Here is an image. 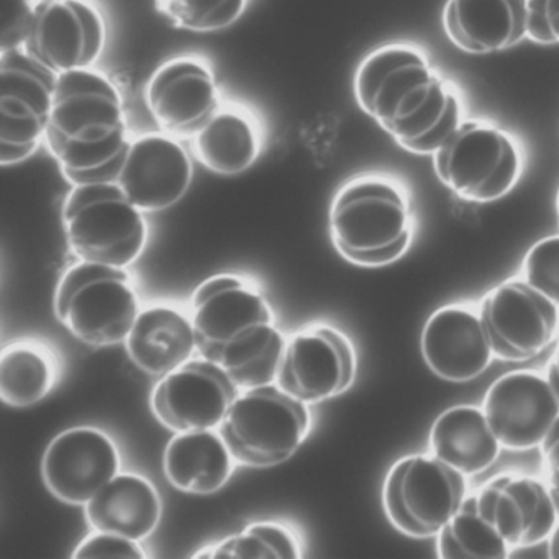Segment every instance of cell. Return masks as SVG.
Listing matches in <instances>:
<instances>
[{
  "label": "cell",
  "mask_w": 559,
  "mask_h": 559,
  "mask_svg": "<svg viewBox=\"0 0 559 559\" xmlns=\"http://www.w3.org/2000/svg\"><path fill=\"white\" fill-rule=\"evenodd\" d=\"M353 94L369 119L418 156H433L464 120L456 87L411 44L382 45L366 55Z\"/></svg>",
  "instance_id": "1"
},
{
  "label": "cell",
  "mask_w": 559,
  "mask_h": 559,
  "mask_svg": "<svg viewBox=\"0 0 559 559\" xmlns=\"http://www.w3.org/2000/svg\"><path fill=\"white\" fill-rule=\"evenodd\" d=\"M189 313L199 355L224 368L240 391L276 382L287 338L253 281L209 277L195 287Z\"/></svg>",
  "instance_id": "2"
},
{
  "label": "cell",
  "mask_w": 559,
  "mask_h": 559,
  "mask_svg": "<svg viewBox=\"0 0 559 559\" xmlns=\"http://www.w3.org/2000/svg\"><path fill=\"white\" fill-rule=\"evenodd\" d=\"M130 142L122 94L106 73L58 74L45 145L68 182L116 181Z\"/></svg>",
  "instance_id": "3"
},
{
  "label": "cell",
  "mask_w": 559,
  "mask_h": 559,
  "mask_svg": "<svg viewBox=\"0 0 559 559\" xmlns=\"http://www.w3.org/2000/svg\"><path fill=\"white\" fill-rule=\"evenodd\" d=\"M329 231L340 257L355 266H389L412 243L414 222L407 191L397 179L361 175L333 195Z\"/></svg>",
  "instance_id": "4"
},
{
  "label": "cell",
  "mask_w": 559,
  "mask_h": 559,
  "mask_svg": "<svg viewBox=\"0 0 559 559\" xmlns=\"http://www.w3.org/2000/svg\"><path fill=\"white\" fill-rule=\"evenodd\" d=\"M64 237L78 260L129 267L148 243V224L116 181L74 185L61 209Z\"/></svg>",
  "instance_id": "5"
},
{
  "label": "cell",
  "mask_w": 559,
  "mask_h": 559,
  "mask_svg": "<svg viewBox=\"0 0 559 559\" xmlns=\"http://www.w3.org/2000/svg\"><path fill=\"white\" fill-rule=\"evenodd\" d=\"M55 316L90 346L126 343L139 317L140 299L127 267L73 264L55 290Z\"/></svg>",
  "instance_id": "6"
},
{
  "label": "cell",
  "mask_w": 559,
  "mask_h": 559,
  "mask_svg": "<svg viewBox=\"0 0 559 559\" xmlns=\"http://www.w3.org/2000/svg\"><path fill=\"white\" fill-rule=\"evenodd\" d=\"M312 427L309 405L280 385L243 389L218 431L237 464L271 467L286 463L302 447Z\"/></svg>",
  "instance_id": "7"
},
{
  "label": "cell",
  "mask_w": 559,
  "mask_h": 559,
  "mask_svg": "<svg viewBox=\"0 0 559 559\" xmlns=\"http://www.w3.org/2000/svg\"><path fill=\"white\" fill-rule=\"evenodd\" d=\"M519 142L487 120H463L433 155L438 181L467 202L499 201L522 176Z\"/></svg>",
  "instance_id": "8"
},
{
  "label": "cell",
  "mask_w": 559,
  "mask_h": 559,
  "mask_svg": "<svg viewBox=\"0 0 559 559\" xmlns=\"http://www.w3.org/2000/svg\"><path fill=\"white\" fill-rule=\"evenodd\" d=\"M467 497V477L435 454L402 457L389 469L382 506L391 525L411 538H431Z\"/></svg>",
  "instance_id": "9"
},
{
  "label": "cell",
  "mask_w": 559,
  "mask_h": 559,
  "mask_svg": "<svg viewBox=\"0 0 559 559\" xmlns=\"http://www.w3.org/2000/svg\"><path fill=\"white\" fill-rule=\"evenodd\" d=\"M57 83L24 48L0 53V165H21L44 145Z\"/></svg>",
  "instance_id": "10"
},
{
  "label": "cell",
  "mask_w": 559,
  "mask_h": 559,
  "mask_svg": "<svg viewBox=\"0 0 559 559\" xmlns=\"http://www.w3.org/2000/svg\"><path fill=\"white\" fill-rule=\"evenodd\" d=\"M480 322L502 361L523 362L542 355L559 330V307L525 280H509L480 300Z\"/></svg>",
  "instance_id": "11"
},
{
  "label": "cell",
  "mask_w": 559,
  "mask_h": 559,
  "mask_svg": "<svg viewBox=\"0 0 559 559\" xmlns=\"http://www.w3.org/2000/svg\"><path fill=\"white\" fill-rule=\"evenodd\" d=\"M355 378L352 340L335 326L312 323L287 338L276 384L312 405L348 391Z\"/></svg>",
  "instance_id": "12"
},
{
  "label": "cell",
  "mask_w": 559,
  "mask_h": 559,
  "mask_svg": "<svg viewBox=\"0 0 559 559\" xmlns=\"http://www.w3.org/2000/svg\"><path fill=\"white\" fill-rule=\"evenodd\" d=\"M240 392L224 368L201 356L159 379L152 411L175 433L218 430Z\"/></svg>",
  "instance_id": "13"
},
{
  "label": "cell",
  "mask_w": 559,
  "mask_h": 559,
  "mask_svg": "<svg viewBox=\"0 0 559 559\" xmlns=\"http://www.w3.org/2000/svg\"><path fill=\"white\" fill-rule=\"evenodd\" d=\"M107 44V27L90 0L37 2L24 50L57 74L96 67Z\"/></svg>",
  "instance_id": "14"
},
{
  "label": "cell",
  "mask_w": 559,
  "mask_h": 559,
  "mask_svg": "<svg viewBox=\"0 0 559 559\" xmlns=\"http://www.w3.org/2000/svg\"><path fill=\"white\" fill-rule=\"evenodd\" d=\"M194 181V165L176 136L162 132L142 133L130 142L117 185L145 214L178 204Z\"/></svg>",
  "instance_id": "15"
},
{
  "label": "cell",
  "mask_w": 559,
  "mask_h": 559,
  "mask_svg": "<svg viewBox=\"0 0 559 559\" xmlns=\"http://www.w3.org/2000/svg\"><path fill=\"white\" fill-rule=\"evenodd\" d=\"M116 441L94 427H74L53 438L41 460L47 489L61 502L86 506L120 473Z\"/></svg>",
  "instance_id": "16"
},
{
  "label": "cell",
  "mask_w": 559,
  "mask_h": 559,
  "mask_svg": "<svg viewBox=\"0 0 559 559\" xmlns=\"http://www.w3.org/2000/svg\"><path fill=\"white\" fill-rule=\"evenodd\" d=\"M483 411L509 451L539 448L559 417V399L548 378L533 371L500 376L487 389Z\"/></svg>",
  "instance_id": "17"
},
{
  "label": "cell",
  "mask_w": 559,
  "mask_h": 559,
  "mask_svg": "<svg viewBox=\"0 0 559 559\" xmlns=\"http://www.w3.org/2000/svg\"><path fill=\"white\" fill-rule=\"evenodd\" d=\"M146 109L162 132L192 136L221 107L214 71L201 58L163 63L145 86Z\"/></svg>",
  "instance_id": "18"
},
{
  "label": "cell",
  "mask_w": 559,
  "mask_h": 559,
  "mask_svg": "<svg viewBox=\"0 0 559 559\" xmlns=\"http://www.w3.org/2000/svg\"><path fill=\"white\" fill-rule=\"evenodd\" d=\"M420 352L437 378L456 384L479 378L496 358L479 312L464 304H448L428 317Z\"/></svg>",
  "instance_id": "19"
},
{
  "label": "cell",
  "mask_w": 559,
  "mask_h": 559,
  "mask_svg": "<svg viewBox=\"0 0 559 559\" xmlns=\"http://www.w3.org/2000/svg\"><path fill=\"white\" fill-rule=\"evenodd\" d=\"M477 506L510 548H530L546 542L558 525L548 486L535 477L502 474L476 492Z\"/></svg>",
  "instance_id": "20"
},
{
  "label": "cell",
  "mask_w": 559,
  "mask_h": 559,
  "mask_svg": "<svg viewBox=\"0 0 559 559\" xmlns=\"http://www.w3.org/2000/svg\"><path fill=\"white\" fill-rule=\"evenodd\" d=\"M448 40L469 55L509 50L526 38V0H448L441 15Z\"/></svg>",
  "instance_id": "21"
},
{
  "label": "cell",
  "mask_w": 559,
  "mask_h": 559,
  "mask_svg": "<svg viewBox=\"0 0 559 559\" xmlns=\"http://www.w3.org/2000/svg\"><path fill=\"white\" fill-rule=\"evenodd\" d=\"M126 348L136 368L163 378L198 352L191 313L171 304L145 307L127 336Z\"/></svg>",
  "instance_id": "22"
},
{
  "label": "cell",
  "mask_w": 559,
  "mask_h": 559,
  "mask_svg": "<svg viewBox=\"0 0 559 559\" xmlns=\"http://www.w3.org/2000/svg\"><path fill=\"white\" fill-rule=\"evenodd\" d=\"M84 507L91 528L136 542L150 538L163 515L158 489L136 473L117 474Z\"/></svg>",
  "instance_id": "23"
},
{
  "label": "cell",
  "mask_w": 559,
  "mask_h": 559,
  "mask_svg": "<svg viewBox=\"0 0 559 559\" xmlns=\"http://www.w3.org/2000/svg\"><path fill=\"white\" fill-rule=\"evenodd\" d=\"M191 140L195 159L218 176L243 175L263 152L260 122L237 104H221Z\"/></svg>",
  "instance_id": "24"
},
{
  "label": "cell",
  "mask_w": 559,
  "mask_h": 559,
  "mask_svg": "<svg viewBox=\"0 0 559 559\" xmlns=\"http://www.w3.org/2000/svg\"><path fill=\"white\" fill-rule=\"evenodd\" d=\"M430 453L466 477L477 476L499 460L502 444L483 407L454 405L438 415L428 437Z\"/></svg>",
  "instance_id": "25"
},
{
  "label": "cell",
  "mask_w": 559,
  "mask_h": 559,
  "mask_svg": "<svg viewBox=\"0 0 559 559\" xmlns=\"http://www.w3.org/2000/svg\"><path fill=\"white\" fill-rule=\"evenodd\" d=\"M235 463L218 430L176 433L163 454V469L171 486L199 496L221 490L230 479Z\"/></svg>",
  "instance_id": "26"
},
{
  "label": "cell",
  "mask_w": 559,
  "mask_h": 559,
  "mask_svg": "<svg viewBox=\"0 0 559 559\" xmlns=\"http://www.w3.org/2000/svg\"><path fill=\"white\" fill-rule=\"evenodd\" d=\"M60 376V356L45 340H12L0 353V399L11 407L27 408L44 401Z\"/></svg>",
  "instance_id": "27"
},
{
  "label": "cell",
  "mask_w": 559,
  "mask_h": 559,
  "mask_svg": "<svg viewBox=\"0 0 559 559\" xmlns=\"http://www.w3.org/2000/svg\"><path fill=\"white\" fill-rule=\"evenodd\" d=\"M510 548L490 520L477 506L476 493L464 499L453 519L437 535V555L441 559H503Z\"/></svg>",
  "instance_id": "28"
},
{
  "label": "cell",
  "mask_w": 559,
  "mask_h": 559,
  "mask_svg": "<svg viewBox=\"0 0 559 559\" xmlns=\"http://www.w3.org/2000/svg\"><path fill=\"white\" fill-rule=\"evenodd\" d=\"M302 549L300 536L293 526L276 520H261L202 549L195 558L300 559Z\"/></svg>",
  "instance_id": "29"
},
{
  "label": "cell",
  "mask_w": 559,
  "mask_h": 559,
  "mask_svg": "<svg viewBox=\"0 0 559 559\" xmlns=\"http://www.w3.org/2000/svg\"><path fill=\"white\" fill-rule=\"evenodd\" d=\"M155 5L173 27L194 34H215L240 21L248 0H155Z\"/></svg>",
  "instance_id": "30"
},
{
  "label": "cell",
  "mask_w": 559,
  "mask_h": 559,
  "mask_svg": "<svg viewBox=\"0 0 559 559\" xmlns=\"http://www.w3.org/2000/svg\"><path fill=\"white\" fill-rule=\"evenodd\" d=\"M523 280L559 307V235L536 241L523 258Z\"/></svg>",
  "instance_id": "31"
},
{
  "label": "cell",
  "mask_w": 559,
  "mask_h": 559,
  "mask_svg": "<svg viewBox=\"0 0 559 559\" xmlns=\"http://www.w3.org/2000/svg\"><path fill=\"white\" fill-rule=\"evenodd\" d=\"M35 11V0H2L0 53L25 48L34 27Z\"/></svg>",
  "instance_id": "32"
},
{
  "label": "cell",
  "mask_w": 559,
  "mask_h": 559,
  "mask_svg": "<svg viewBox=\"0 0 559 559\" xmlns=\"http://www.w3.org/2000/svg\"><path fill=\"white\" fill-rule=\"evenodd\" d=\"M73 558L143 559L146 558V552L136 539L116 535V533L93 530L74 549Z\"/></svg>",
  "instance_id": "33"
},
{
  "label": "cell",
  "mask_w": 559,
  "mask_h": 559,
  "mask_svg": "<svg viewBox=\"0 0 559 559\" xmlns=\"http://www.w3.org/2000/svg\"><path fill=\"white\" fill-rule=\"evenodd\" d=\"M526 38L539 45L559 44V0H526Z\"/></svg>",
  "instance_id": "34"
},
{
  "label": "cell",
  "mask_w": 559,
  "mask_h": 559,
  "mask_svg": "<svg viewBox=\"0 0 559 559\" xmlns=\"http://www.w3.org/2000/svg\"><path fill=\"white\" fill-rule=\"evenodd\" d=\"M548 476H559V417L539 444Z\"/></svg>",
  "instance_id": "35"
},
{
  "label": "cell",
  "mask_w": 559,
  "mask_h": 559,
  "mask_svg": "<svg viewBox=\"0 0 559 559\" xmlns=\"http://www.w3.org/2000/svg\"><path fill=\"white\" fill-rule=\"evenodd\" d=\"M546 378H548L549 384L555 389L556 395H558L559 399V346L555 355H552L551 361H549Z\"/></svg>",
  "instance_id": "36"
},
{
  "label": "cell",
  "mask_w": 559,
  "mask_h": 559,
  "mask_svg": "<svg viewBox=\"0 0 559 559\" xmlns=\"http://www.w3.org/2000/svg\"><path fill=\"white\" fill-rule=\"evenodd\" d=\"M546 551H548L546 555H548L549 558L559 559V523L555 526V530H552L549 538L546 539Z\"/></svg>",
  "instance_id": "37"
},
{
  "label": "cell",
  "mask_w": 559,
  "mask_h": 559,
  "mask_svg": "<svg viewBox=\"0 0 559 559\" xmlns=\"http://www.w3.org/2000/svg\"><path fill=\"white\" fill-rule=\"evenodd\" d=\"M548 489L551 493L552 502H555L556 513L559 519V476H548Z\"/></svg>",
  "instance_id": "38"
},
{
  "label": "cell",
  "mask_w": 559,
  "mask_h": 559,
  "mask_svg": "<svg viewBox=\"0 0 559 559\" xmlns=\"http://www.w3.org/2000/svg\"><path fill=\"white\" fill-rule=\"evenodd\" d=\"M556 212H558V224H559V189H558V194H556Z\"/></svg>",
  "instance_id": "39"
},
{
  "label": "cell",
  "mask_w": 559,
  "mask_h": 559,
  "mask_svg": "<svg viewBox=\"0 0 559 559\" xmlns=\"http://www.w3.org/2000/svg\"><path fill=\"white\" fill-rule=\"evenodd\" d=\"M35 2H50V0H35Z\"/></svg>",
  "instance_id": "40"
}]
</instances>
